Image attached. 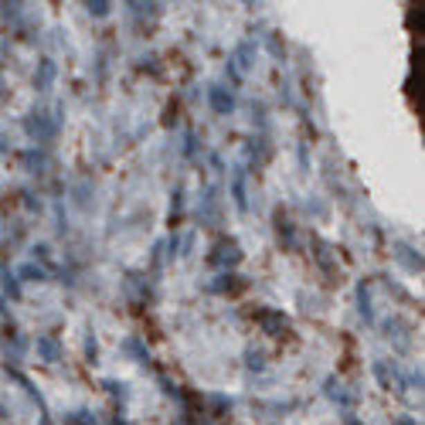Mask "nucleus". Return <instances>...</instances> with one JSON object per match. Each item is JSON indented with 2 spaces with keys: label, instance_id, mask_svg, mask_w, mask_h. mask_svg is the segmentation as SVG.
Wrapping results in <instances>:
<instances>
[{
  "label": "nucleus",
  "instance_id": "obj_1",
  "mask_svg": "<svg viewBox=\"0 0 425 425\" xmlns=\"http://www.w3.org/2000/svg\"><path fill=\"white\" fill-rule=\"evenodd\" d=\"M24 133L35 140V143H51L58 136V116H48V113H31L24 119Z\"/></svg>",
  "mask_w": 425,
  "mask_h": 425
},
{
  "label": "nucleus",
  "instance_id": "obj_2",
  "mask_svg": "<svg viewBox=\"0 0 425 425\" xmlns=\"http://www.w3.org/2000/svg\"><path fill=\"white\" fill-rule=\"evenodd\" d=\"M238 262H242V248H238V242H235V238H221V242L211 248V255H208V266L225 269V272H232Z\"/></svg>",
  "mask_w": 425,
  "mask_h": 425
},
{
  "label": "nucleus",
  "instance_id": "obj_3",
  "mask_svg": "<svg viewBox=\"0 0 425 425\" xmlns=\"http://www.w3.org/2000/svg\"><path fill=\"white\" fill-rule=\"evenodd\" d=\"M252 316H255V323L262 327V334H269V337H275V341H282V337H289V334H293L289 316H282L279 309H255Z\"/></svg>",
  "mask_w": 425,
  "mask_h": 425
},
{
  "label": "nucleus",
  "instance_id": "obj_4",
  "mask_svg": "<svg viewBox=\"0 0 425 425\" xmlns=\"http://www.w3.org/2000/svg\"><path fill=\"white\" fill-rule=\"evenodd\" d=\"M272 221H275V238H279V245H282V248H296V225H293V218H289L282 208H275Z\"/></svg>",
  "mask_w": 425,
  "mask_h": 425
},
{
  "label": "nucleus",
  "instance_id": "obj_5",
  "mask_svg": "<svg viewBox=\"0 0 425 425\" xmlns=\"http://www.w3.org/2000/svg\"><path fill=\"white\" fill-rule=\"evenodd\" d=\"M35 350H38V357L44 361V364H58V361L65 357V347H62V344H58V337H51V334H38Z\"/></svg>",
  "mask_w": 425,
  "mask_h": 425
},
{
  "label": "nucleus",
  "instance_id": "obj_6",
  "mask_svg": "<svg viewBox=\"0 0 425 425\" xmlns=\"http://www.w3.org/2000/svg\"><path fill=\"white\" fill-rule=\"evenodd\" d=\"M7 374H10V381H17V385L24 388V395H28V398H31V401L38 405V412H41V415H48V401H44V395H41L38 388H35V381H31L28 374H21L17 368H10V364H7Z\"/></svg>",
  "mask_w": 425,
  "mask_h": 425
},
{
  "label": "nucleus",
  "instance_id": "obj_7",
  "mask_svg": "<svg viewBox=\"0 0 425 425\" xmlns=\"http://www.w3.org/2000/svg\"><path fill=\"white\" fill-rule=\"evenodd\" d=\"M208 102H211V109H215L218 116H232L235 113V96L228 89H221V85H211V89H208Z\"/></svg>",
  "mask_w": 425,
  "mask_h": 425
},
{
  "label": "nucleus",
  "instance_id": "obj_8",
  "mask_svg": "<svg viewBox=\"0 0 425 425\" xmlns=\"http://www.w3.org/2000/svg\"><path fill=\"white\" fill-rule=\"evenodd\" d=\"M313 259H316V266L323 269V275H327V282H341V269L334 266V259H330V252H327V245L320 242V238H313Z\"/></svg>",
  "mask_w": 425,
  "mask_h": 425
},
{
  "label": "nucleus",
  "instance_id": "obj_9",
  "mask_svg": "<svg viewBox=\"0 0 425 425\" xmlns=\"http://www.w3.org/2000/svg\"><path fill=\"white\" fill-rule=\"evenodd\" d=\"M232 201L242 215L248 211V188H245V170L242 167H235V174H232Z\"/></svg>",
  "mask_w": 425,
  "mask_h": 425
},
{
  "label": "nucleus",
  "instance_id": "obj_10",
  "mask_svg": "<svg viewBox=\"0 0 425 425\" xmlns=\"http://www.w3.org/2000/svg\"><path fill=\"white\" fill-rule=\"evenodd\" d=\"M357 313H361V320L368 327L374 323V307H371V286H368V279L357 282Z\"/></svg>",
  "mask_w": 425,
  "mask_h": 425
},
{
  "label": "nucleus",
  "instance_id": "obj_11",
  "mask_svg": "<svg viewBox=\"0 0 425 425\" xmlns=\"http://www.w3.org/2000/svg\"><path fill=\"white\" fill-rule=\"evenodd\" d=\"M269 156H272V147H269V140H266V133H259V136L248 140V160H252L255 167H262Z\"/></svg>",
  "mask_w": 425,
  "mask_h": 425
},
{
  "label": "nucleus",
  "instance_id": "obj_12",
  "mask_svg": "<svg viewBox=\"0 0 425 425\" xmlns=\"http://www.w3.org/2000/svg\"><path fill=\"white\" fill-rule=\"evenodd\" d=\"M55 75H58V65H55L51 58H41L38 72H35V89H38V92H48L51 82H55Z\"/></svg>",
  "mask_w": 425,
  "mask_h": 425
},
{
  "label": "nucleus",
  "instance_id": "obj_13",
  "mask_svg": "<svg viewBox=\"0 0 425 425\" xmlns=\"http://www.w3.org/2000/svg\"><path fill=\"white\" fill-rule=\"evenodd\" d=\"M238 289H245V279L235 272H221L218 282H211V293H238Z\"/></svg>",
  "mask_w": 425,
  "mask_h": 425
},
{
  "label": "nucleus",
  "instance_id": "obj_14",
  "mask_svg": "<svg viewBox=\"0 0 425 425\" xmlns=\"http://www.w3.org/2000/svg\"><path fill=\"white\" fill-rule=\"evenodd\" d=\"M0 286H3V293H7L14 303H21V296H24V293H21V279L7 269V266H0Z\"/></svg>",
  "mask_w": 425,
  "mask_h": 425
},
{
  "label": "nucleus",
  "instance_id": "obj_15",
  "mask_svg": "<svg viewBox=\"0 0 425 425\" xmlns=\"http://www.w3.org/2000/svg\"><path fill=\"white\" fill-rule=\"evenodd\" d=\"M123 350H126L133 361H140V364H150V347H147L140 337H126V341H123Z\"/></svg>",
  "mask_w": 425,
  "mask_h": 425
},
{
  "label": "nucleus",
  "instance_id": "obj_16",
  "mask_svg": "<svg viewBox=\"0 0 425 425\" xmlns=\"http://www.w3.org/2000/svg\"><path fill=\"white\" fill-rule=\"evenodd\" d=\"M14 275H17V279H24V282H44V279H48V269H41L38 262H24Z\"/></svg>",
  "mask_w": 425,
  "mask_h": 425
},
{
  "label": "nucleus",
  "instance_id": "obj_17",
  "mask_svg": "<svg viewBox=\"0 0 425 425\" xmlns=\"http://www.w3.org/2000/svg\"><path fill=\"white\" fill-rule=\"evenodd\" d=\"M184 218V188H174V197H170V225L177 228Z\"/></svg>",
  "mask_w": 425,
  "mask_h": 425
},
{
  "label": "nucleus",
  "instance_id": "obj_18",
  "mask_svg": "<svg viewBox=\"0 0 425 425\" xmlns=\"http://www.w3.org/2000/svg\"><path fill=\"white\" fill-rule=\"evenodd\" d=\"M395 259H398V262H405V266H408L412 272H419V269H422V255H415V252H412L408 245H398Z\"/></svg>",
  "mask_w": 425,
  "mask_h": 425
},
{
  "label": "nucleus",
  "instance_id": "obj_19",
  "mask_svg": "<svg viewBox=\"0 0 425 425\" xmlns=\"http://www.w3.org/2000/svg\"><path fill=\"white\" fill-rule=\"evenodd\" d=\"M65 425H99V419L92 415V412H85V408H78V412H69V415H62Z\"/></svg>",
  "mask_w": 425,
  "mask_h": 425
},
{
  "label": "nucleus",
  "instance_id": "obj_20",
  "mask_svg": "<svg viewBox=\"0 0 425 425\" xmlns=\"http://www.w3.org/2000/svg\"><path fill=\"white\" fill-rule=\"evenodd\" d=\"M327 398H334V401H341V405H350V395L337 385V378H327Z\"/></svg>",
  "mask_w": 425,
  "mask_h": 425
},
{
  "label": "nucleus",
  "instance_id": "obj_21",
  "mask_svg": "<svg viewBox=\"0 0 425 425\" xmlns=\"http://www.w3.org/2000/svg\"><path fill=\"white\" fill-rule=\"evenodd\" d=\"M245 368L248 371H262L266 368V354L262 350H245Z\"/></svg>",
  "mask_w": 425,
  "mask_h": 425
},
{
  "label": "nucleus",
  "instance_id": "obj_22",
  "mask_svg": "<svg viewBox=\"0 0 425 425\" xmlns=\"http://www.w3.org/2000/svg\"><path fill=\"white\" fill-rule=\"evenodd\" d=\"M85 7H89V14H92V17H109V10H113V3H109V0H89Z\"/></svg>",
  "mask_w": 425,
  "mask_h": 425
},
{
  "label": "nucleus",
  "instance_id": "obj_23",
  "mask_svg": "<svg viewBox=\"0 0 425 425\" xmlns=\"http://www.w3.org/2000/svg\"><path fill=\"white\" fill-rule=\"evenodd\" d=\"M371 371H374L378 385L385 388V391H391V374H388V364H385V361H374V368H371Z\"/></svg>",
  "mask_w": 425,
  "mask_h": 425
},
{
  "label": "nucleus",
  "instance_id": "obj_24",
  "mask_svg": "<svg viewBox=\"0 0 425 425\" xmlns=\"http://www.w3.org/2000/svg\"><path fill=\"white\" fill-rule=\"evenodd\" d=\"M232 62H238L242 69H248V65H252V44H248V41H242V44H238V51H235Z\"/></svg>",
  "mask_w": 425,
  "mask_h": 425
},
{
  "label": "nucleus",
  "instance_id": "obj_25",
  "mask_svg": "<svg viewBox=\"0 0 425 425\" xmlns=\"http://www.w3.org/2000/svg\"><path fill=\"white\" fill-rule=\"evenodd\" d=\"M102 388H106L113 398H119V401H126V398H129V391H126V385H123V381H113V378H106V381H102Z\"/></svg>",
  "mask_w": 425,
  "mask_h": 425
},
{
  "label": "nucleus",
  "instance_id": "obj_26",
  "mask_svg": "<svg viewBox=\"0 0 425 425\" xmlns=\"http://www.w3.org/2000/svg\"><path fill=\"white\" fill-rule=\"evenodd\" d=\"M35 259H38L41 269H51V248L41 242V245H35Z\"/></svg>",
  "mask_w": 425,
  "mask_h": 425
},
{
  "label": "nucleus",
  "instance_id": "obj_27",
  "mask_svg": "<svg viewBox=\"0 0 425 425\" xmlns=\"http://www.w3.org/2000/svg\"><path fill=\"white\" fill-rule=\"evenodd\" d=\"M21 160H24V163H28V167H31L35 174H38L41 167H44V154H35V150H31V154H24Z\"/></svg>",
  "mask_w": 425,
  "mask_h": 425
},
{
  "label": "nucleus",
  "instance_id": "obj_28",
  "mask_svg": "<svg viewBox=\"0 0 425 425\" xmlns=\"http://www.w3.org/2000/svg\"><path fill=\"white\" fill-rule=\"evenodd\" d=\"M85 357H89V361H92V364H96V361H99V344H96V337H92V334H89V337H85Z\"/></svg>",
  "mask_w": 425,
  "mask_h": 425
},
{
  "label": "nucleus",
  "instance_id": "obj_29",
  "mask_svg": "<svg viewBox=\"0 0 425 425\" xmlns=\"http://www.w3.org/2000/svg\"><path fill=\"white\" fill-rule=\"evenodd\" d=\"M160 385H163V391H167V395H170V398H177V401H181V398H184V391H181V388L174 385V381H170V378H160Z\"/></svg>",
  "mask_w": 425,
  "mask_h": 425
},
{
  "label": "nucleus",
  "instance_id": "obj_30",
  "mask_svg": "<svg viewBox=\"0 0 425 425\" xmlns=\"http://www.w3.org/2000/svg\"><path fill=\"white\" fill-rule=\"evenodd\" d=\"M197 150V136H194V129H188V136H184V156H194Z\"/></svg>",
  "mask_w": 425,
  "mask_h": 425
},
{
  "label": "nucleus",
  "instance_id": "obj_31",
  "mask_svg": "<svg viewBox=\"0 0 425 425\" xmlns=\"http://www.w3.org/2000/svg\"><path fill=\"white\" fill-rule=\"evenodd\" d=\"M225 75H228V78H232V82H235V85H242V72H238V65H235V62H232V58H228V65H225Z\"/></svg>",
  "mask_w": 425,
  "mask_h": 425
},
{
  "label": "nucleus",
  "instance_id": "obj_32",
  "mask_svg": "<svg viewBox=\"0 0 425 425\" xmlns=\"http://www.w3.org/2000/svg\"><path fill=\"white\" fill-rule=\"evenodd\" d=\"M41 425H55L51 422V412H48V415H41Z\"/></svg>",
  "mask_w": 425,
  "mask_h": 425
},
{
  "label": "nucleus",
  "instance_id": "obj_33",
  "mask_svg": "<svg viewBox=\"0 0 425 425\" xmlns=\"http://www.w3.org/2000/svg\"><path fill=\"white\" fill-rule=\"evenodd\" d=\"M7 96V85H3V75H0V99Z\"/></svg>",
  "mask_w": 425,
  "mask_h": 425
},
{
  "label": "nucleus",
  "instance_id": "obj_34",
  "mask_svg": "<svg viewBox=\"0 0 425 425\" xmlns=\"http://www.w3.org/2000/svg\"><path fill=\"white\" fill-rule=\"evenodd\" d=\"M3 150H7V140H3V133H0V154H3Z\"/></svg>",
  "mask_w": 425,
  "mask_h": 425
},
{
  "label": "nucleus",
  "instance_id": "obj_35",
  "mask_svg": "<svg viewBox=\"0 0 425 425\" xmlns=\"http://www.w3.org/2000/svg\"><path fill=\"white\" fill-rule=\"evenodd\" d=\"M395 425H415L412 419H401V422H395Z\"/></svg>",
  "mask_w": 425,
  "mask_h": 425
}]
</instances>
